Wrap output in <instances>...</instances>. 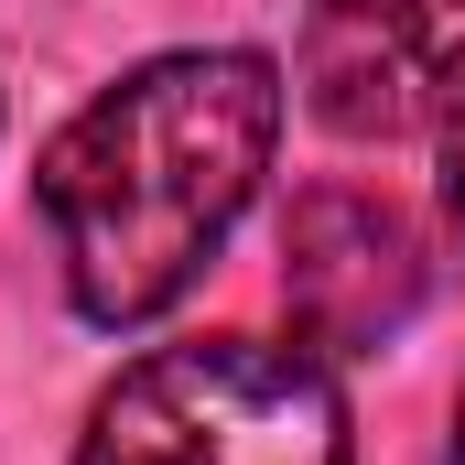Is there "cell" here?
Wrapping results in <instances>:
<instances>
[{
	"label": "cell",
	"mask_w": 465,
	"mask_h": 465,
	"mask_svg": "<svg viewBox=\"0 0 465 465\" xmlns=\"http://www.w3.org/2000/svg\"><path fill=\"white\" fill-rule=\"evenodd\" d=\"M282 65L249 44H184L130 65L54 130L33 206L54 228L65 292L87 325H152L195 292V271L249 217L271 141H282Z\"/></svg>",
	"instance_id": "cell-1"
},
{
	"label": "cell",
	"mask_w": 465,
	"mask_h": 465,
	"mask_svg": "<svg viewBox=\"0 0 465 465\" xmlns=\"http://www.w3.org/2000/svg\"><path fill=\"white\" fill-rule=\"evenodd\" d=\"M76 465H357V422L314 347L195 336L130 357L98 390Z\"/></svg>",
	"instance_id": "cell-2"
},
{
	"label": "cell",
	"mask_w": 465,
	"mask_h": 465,
	"mask_svg": "<svg viewBox=\"0 0 465 465\" xmlns=\"http://www.w3.org/2000/svg\"><path fill=\"white\" fill-rule=\"evenodd\" d=\"M292 98L336 141H411L465 109V0H314Z\"/></svg>",
	"instance_id": "cell-3"
},
{
	"label": "cell",
	"mask_w": 465,
	"mask_h": 465,
	"mask_svg": "<svg viewBox=\"0 0 465 465\" xmlns=\"http://www.w3.org/2000/svg\"><path fill=\"white\" fill-rule=\"evenodd\" d=\"M282 292L314 357L390 347L422 314V249L379 195H303L282 228Z\"/></svg>",
	"instance_id": "cell-4"
},
{
	"label": "cell",
	"mask_w": 465,
	"mask_h": 465,
	"mask_svg": "<svg viewBox=\"0 0 465 465\" xmlns=\"http://www.w3.org/2000/svg\"><path fill=\"white\" fill-rule=\"evenodd\" d=\"M433 206H444V238L465 249V109L433 130Z\"/></svg>",
	"instance_id": "cell-5"
},
{
	"label": "cell",
	"mask_w": 465,
	"mask_h": 465,
	"mask_svg": "<svg viewBox=\"0 0 465 465\" xmlns=\"http://www.w3.org/2000/svg\"><path fill=\"white\" fill-rule=\"evenodd\" d=\"M444 465H465V390H455V444H444Z\"/></svg>",
	"instance_id": "cell-6"
}]
</instances>
